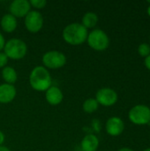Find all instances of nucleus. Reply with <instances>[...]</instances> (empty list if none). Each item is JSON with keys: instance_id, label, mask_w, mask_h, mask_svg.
<instances>
[{"instance_id": "4", "label": "nucleus", "mask_w": 150, "mask_h": 151, "mask_svg": "<svg viewBox=\"0 0 150 151\" xmlns=\"http://www.w3.org/2000/svg\"><path fill=\"white\" fill-rule=\"evenodd\" d=\"M87 42L91 49L96 51H103L109 47L110 39L103 30L94 29L93 31L88 33Z\"/></svg>"}, {"instance_id": "19", "label": "nucleus", "mask_w": 150, "mask_h": 151, "mask_svg": "<svg viewBox=\"0 0 150 151\" xmlns=\"http://www.w3.org/2000/svg\"><path fill=\"white\" fill-rule=\"evenodd\" d=\"M29 4L31 7H34L37 10L43 9L47 5V1L46 0H30Z\"/></svg>"}, {"instance_id": "12", "label": "nucleus", "mask_w": 150, "mask_h": 151, "mask_svg": "<svg viewBox=\"0 0 150 151\" xmlns=\"http://www.w3.org/2000/svg\"><path fill=\"white\" fill-rule=\"evenodd\" d=\"M45 98L50 105H58L64 99V94L59 88L51 86L45 91Z\"/></svg>"}, {"instance_id": "1", "label": "nucleus", "mask_w": 150, "mask_h": 151, "mask_svg": "<svg viewBox=\"0 0 150 151\" xmlns=\"http://www.w3.org/2000/svg\"><path fill=\"white\" fill-rule=\"evenodd\" d=\"M88 29L78 22L71 23L67 25L62 32V37L64 41L70 45L78 46L83 44L88 38Z\"/></svg>"}, {"instance_id": "26", "label": "nucleus", "mask_w": 150, "mask_h": 151, "mask_svg": "<svg viewBox=\"0 0 150 151\" xmlns=\"http://www.w3.org/2000/svg\"><path fill=\"white\" fill-rule=\"evenodd\" d=\"M148 13H149V15L150 16V5L149 6V8H148Z\"/></svg>"}, {"instance_id": "21", "label": "nucleus", "mask_w": 150, "mask_h": 151, "mask_svg": "<svg viewBox=\"0 0 150 151\" xmlns=\"http://www.w3.org/2000/svg\"><path fill=\"white\" fill-rule=\"evenodd\" d=\"M5 39L4 37V35L0 33V52L2 50H4V45H5Z\"/></svg>"}, {"instance_id": "9", "label": "nucleus", "mask_w": 150, "mask_h": 151, "mask_svg": "<svg viewBox=\"0 0 150 151\" xmlns=\"http://www.w3.org/2000/svg\"><path fill=\"white\" fill-rule=\"evenodd\" d=\"M10 14L17 18H25L31 11V5L27 0H14L9 6Z\"/></svg>"}, {"instance_id": "6", "label": "nucleus", "mask_w": 150, "mask_h": 151, "mask_svg": "<svg viewBox=\"0 0 150 151\" xmlns=\"http://www.w3.org/2000/svg\"><path fill=\"white\" fill-rule=\"evenodd\" d=\"M128 117L130 121L135 125L149 124L150 123V109L143 104L135 105L130 110Z\"/></svg>"}, {"instance_id": "3", "label": "nucleus", "mask_w": 150, "mask_h": 151, "mask_svg": "<svg viewBox=\"0 0 150 151\" xmlns=\"http://www.w3.org/2000/svg\"><path fill=\"white\" fill-rule=\"evenodd\" d=\"M4 53L8 59L20 60L27 53V46L24 41L19 38H11L5 42Z\"/></svg>"}, {"instance_id": "18", "label": "nucleus", "mask_w": 150, "mask_h": 151, "mask_svg": "<svg viewBox=\"0 0 150 151\" xmlns=\"http://www.w3.org/2000/svg\"><path fill=\"white\" fill-rule=\"evenodd\" d=\"M138 52L141 57L147 58L150 55V46L148 43H141L138 47Z\"/></svg>"}, {"instance_id": "22", "label": "nucleus", "mask_w": 150, "mask_h": 151, "mask_svg": "<svg viewBox=\"0 0 150 151\" xmlns=\"http://www.w3.org/2000/svg\"><path fill=\"white\" fill-rule=\"evenodd\" d=\"M145 65H146V67L149 69V70H150V55L149 56H148L146 58H145Z\"/></svg>"}, {"instance_id": "8", "label": "nucleus", "mask_w": 150, "mask_h": 151, "mask_svg": "<svg viewBox=\"0 0 150 151\" xmlns=\"http://www.w3.org/2000/svg\"><path fill=\"white\" fill-rule=\"evenodd\" d=\"M95 100L97 103L103 106L110 107L114 105L118 101V94L117 92L110 88H100L95 95Z\"/></svg>"}, {"instance_id": "25", "label": "nucleus", "mask_w": 150, "mask_h": 151, "mask_svg": "<svg viewBox=\"0 0 150 151\" xmlns=\"http://www.w3.org/2000/svg\"><path fill=\"white\" fill-rule=\"evenodd\" d=\"M118 151H133V150H131V149H129V148H122V149L118 150Z\"/></svg>"}, {"instance_id": "2", "label": "nucleus", "mask_w": 150, "mask_h": 151, "mask_svg": "<svg viewBox=\"0 0 150 151\" xmlns=\"http://www.w3.org/2000/svg\"><path fill=\"white\" fill-rule=\"evenodd\" d=\"M52 79L50 72L43 66L38 65L33 68L29 75V84L36 91H46L51 87Z\"/></svg>"}, {"instance_id": "20", "label": "nucleus", "mask_w": 150, "mask_h": 151, "mask_svg": "<svg viewBox=\"0 0 150 151\" xmlns=\"http://www.w3.org/2000/svg\"><path fill=\"white\" fill-rule=\"evenodd\" d=\"M8 63V58L4 52H0V68H4L6 66Z\"/></svg>"}, {"instance_id": "15", "label": "nucleus", "mask_w": 150, "mask_h": 151, "mask_svg": "<svg viewBox=\"0 0 150 151\" xmlns=\"http://www.w3.org/2000/svg\"><path fill=\"white\" fill-rule=\"evenodd\" d=\"M1 75H2L3 80L4 81V83H7V84L13 85L18 80L17 72L11 66L6 65L5 67H4L2 69V72H1Z\"/></svg>"}, {"instance_id": "14", "label": "nucleus", "mask_w": 150, "mask_h": 151, "mask_svg": "<svg viewBox=\"0 0 150 151\" xmlns=\"http://www.w3.org/2000/svg\"><path fill=\"white\" fill-rule=\"evenodd\" d=\"M99 147V139L95 134H87L80 142L82 151H96Z\"/></svg>"}, {"instance_id": "27", "label": "nucleus", "mask_w": 150, "mask_h": 151, "mask_svg": "<svg viewBox=\"0 0 150 151\" xmlns=\"http://www.w3.org/2000/svg\"><path fill=\"white\" fill-rule=\"evenodd\" d=\"M144 151H150V148H149V149H147V150H145Z\"/></svg>"}, {"instance_id": "13", "label": "nucleus", "mask_w": 150, "mask_h": 151, "mask_svg": "<svg viewBox=\"0 0 150 151\" xmlns=\"http://www.w3.org/2000/svg\"><path fill=\"white\" fill-rule=\"evenodd\" d=\"M0 26L5 33H12L17 28L18 21L14 16L10 13H6L1 18Z\"/></svg>"}, {"instance_id": "24", "label": "nucleus", "mask_w": 150, "mask_h": 151, "mask_svg": "<svg viewBox=\"0 0 150 151\" xmlns=\"http://www.w3.org/2000/svg\"><path fill=\"white\" fill-rule=\"evenodd\" d=\"M0 151H11V150H10L9 148L5 147V146L1 145V146H0Z\"/></svg>"}, {"instance_id": "10", "label": "nucleus", "mask_w": 150, "mask_h": 151, "mask_svg": "<svg viewBox=\"0 0 150 151\" xmlns=\"http://www.w3.org/2000/svg\"><path fill=\"white\" fill-rule=\"evenodd\" d=\"M105 129L109 135L118 136L123 133L125 129V124L120 118L111 117L107 120L105 125Z\"/></svg>"}, {"instance_id": "23", "label": "nucleus", "mask_w": 150, "mask_h": 151, "mask_svg": "<svg viewBox=\"0 0 150 151\" xmlns=\"http://www.w3.org/2000/svg\"><path fill=\"white\" fill-rule=\"evenodd\" d=\"M4 139H5V136L4 134V133L0 130V146L3 145V143L4 142Z\"/></svg>"}, {"instance_id": "17", "label": "nucleus", "mask_w": 150, "mask_h": 151, "mask_svg": "<svg viewBox=\"0 0 150 151\" xmlns=\"http://www.w3.org/2000/svg\"><path fill=\"white\" fill-rule=\"evenodd\" d=\"M98 107H99V104L97 103L95 98H88L87 100L84 101L82 104L83 111L88 114L93 113L95 111H97Z\"/></svg>"}, {"instance_id": "7", "label": "nucleus", "mask_w": 150, "mask_h": 151, "mask_svg": "<svg viewBox=\"0 0 150 151\" xmlns=\"http://www.w3.org/2000/svg\"><path fill=\"white\" fill-rule=\"evenodd\" d=\"M43 17L39 11H30L25 17V27L30 33H38L43 27Z\"/></svg>"}, {"instance_id": "16", "label": "nucleus", "mask_w": 150, "mask_h": 151, "mask_svg": "<svg viewBox=\"0 0 150 151\" xmlns=\"http://www.w3.org/2000/svg\"><path fill=\"white\" fill-rule=\"evenodd\" d=\"M98 23V16L95 12H86L81 19V24L88 29V28H93L96 26Z\"/></svg>"}, {"instance_id": "5", "label": "nucleus", "mask_w": 150, "mask_h": 151, "mask_svg": "<svg viewBox=\"0 0 150 151\" xmlns=\"http://www.w3.org/2000/svg\"><path fill=\"white\" fill-rule=\"evenodd\" d=\"M42 61L46 69H59L66 64V56L58 50H50L43 54Z\"/></svg>"}, {"instance_id": "11", "label": "nucleus", "mask_w": 150, "mask_h": 151, "mask_svg": "<svg viewBox=\"0 0 150 151\" xmlns=\"http://www.w3.org/2000/svg\"><path fill=\"white\" fill-rule=\"evenodd\" d=\"M17 95L16 88L13 85L0 84V104H9L12 102Z\"/></svg>"}, {"instance_id": "28", "label": "nucleus", "mask_w": 150, "mask_h": 151, "mask_svg": "<svg viewBox=\"0 0 150 151\" xmlns=\"http://www.w3.org/2000/svg\"><path fill=\"white\" fill-rule=\"evenodd\" d=\"M149 40H150V38H149Z\"/></svg>"}]
</instances>
